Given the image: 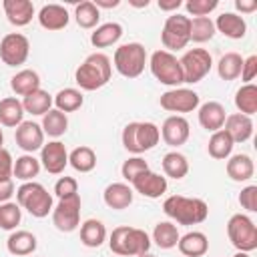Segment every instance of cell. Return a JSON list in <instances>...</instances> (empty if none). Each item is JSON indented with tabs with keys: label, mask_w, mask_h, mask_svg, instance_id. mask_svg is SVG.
<instances>
[{
	"label": "cell",
	"mask_w": 257,
	"mask_h": 257,
	"mask_svg": "<svg viewBox=\"0 0 257 257\" xmlns=\"http://www.w3.org/2000/svg\"><path fill=\"white\" fill-rule=\"evenodd\" d=\"M110 74H112L110 58L102 52H92L74 70V80L80 86V90H98L104 84H108Z\"/></svg>",
	"instance_id": "1"
},
{
	"label": "cell",
	"mask_w": 257,
	"mask_h": 257,
	"mask_svg": "<svg viewBox=\"0 0 257 257\" xmlns=\"http://www.w3.org/2000/svg\"><path fill=\"white\" fill-rule=\"evenodd\" d=\"M163 211L179 225H199L209 217V205L197 197L171 195L163 203Z\"/></svg>",
	"instance_id": "2"
},
{
	"label": "cell",
	"mask_w": 257,
	"mask_h": 257,
	"mask_svg": "<svg viewBox=\"0 0 257 257\" xmlns=\"http://www.w3.org/2000/svg\"><path fill=\"white\" fill-rule=\"evenodd\" d=\"M108 247L114 255L137 257V255L147 253L151 249V237L143 229L120 225V227L112 229V233L108 237Z\"/></svg>",
	"instance_id": "3"
},
{
	"label": "cell",
	"mask_w": 257,
	"mask_h": 257,
	"mask_svg": "<svg viewBox=\"0 0 257 257\" xmlns=\"http://www.w3.org/2000/svg\"><path fill=\"white\" fill-rule=\"evenodd\" d=\"M120 141H122V147L133 153V155H141V153H147L151 149H155L161 141V131L155 122H128L124 128H122V135H120Z\"/></svg>",
	"instance_id": "4"
},
{
	"label": "cell",
	"mask_w": 257,
	"mask_h": 257,
	"mask_svg": "<svg viewBox=\"0 0 257 257\" xmlns=\"http://www.w3.org/2000/svg\"><path fill=\"white\" fill-rule=\"evenodd\" d=\"M16 203L20 205V209H26L32 217L42 219L48 213H52L54 203H52V195L46 191L44 185L36 183V181H28L22 183L16 189Z\"/></svg>",
	"instance_id": "5"
},
{
	"label": "cell",
	"mask_w": 257,
	"mask_h": 257,
	"mask_svg": "<svg viewBox=\"0 0 257 257\" xmlns=\"http://www.w3.org/2000/svg\"><path fill=\"white\" fill-rule=\"evenodd\" d=\"M114 68L118 70V74H122L124 78H137L143 74L145 64H147V50L141 42H126L120 44L114 50L112 56Z\"/></svg>",
	"instance_id": "6"
},
{
	"label": "cell",
	"mask_w": 257,
	"mask_h": 257,
	"mask_svg": "<svg viewBox=\"0 0 257 257\" xmlns=\"http://www.w3.org/2000/svg\"><path fill=\"white\" fill-rule=\"evenodd\" d=\"M227 235L231 245L241 253H251L257 249V227L253 219L243 213L231 215L227 221Z\"/></svg>",
	"instance_id": "7"
},
{
	"label": "cell",
	"mask_w": 257,
	"mask_h": 257,
	"mask_svg": "<svg viewBox=\"0 0 257 257\" xmlns=\"http://www.w3.org/2000/svg\"><path fill=\"white\" fill-rule=\"evenodd\" d=\"M149 68L153 76L165 86L179 88V84H183V70L179 64V58L169 50H155L151 54Z\"/></svg>",
	"instance_id": "8"
},
{
	"label": "cell",
	"mask_w": 257,
	"mask_h": 257,
	"mask_svg": "<svg viewBox=\"0 0 257 257\" xmlns=\"http://www.w3.org/2000/svg\"><path fill=\"white\" fill-rule=\"evenodd\" d=\"M189 30H191V18L185 14H171L167 16L163 30H161V42L165 50H181L189 44Z\"/></svg>",
	"instance_id": "9"
},
{
	"label": "cell",
	"mask_w": 257,
	"mask_h": 257,
	"mask_svg": "<svg viewBox=\"0 0 257 257\" xmlns=\"http://www.w3.org/2000/svg\"><path fill=\"white\" fill-rule=\"evenodd\" d=\"M179 64L183 70V82L195 84V82H201L209 74L213 66V58L209 50L205 48H191L179 58Z\"/></svg>",
	"instance_id": "10"
},
{
	"label": "cell",
	"mask_w": 257,
	"mask_h": 257,
	"mask_svg": "<svg viewBox=\"0 0 257 257\" xmlns=\"http://www.w3.org/2000/svg\"><path fill=\"white\" fill-rule=\"evenodd\" d=\"M52 223L62 233H72L80 225V195L60 199L52 209Z\"/></svg>",
	"instance_id": "11"
},
{
	"label": "cell",
	"mask_w": 257,
	"mask_h": 257,
	"mask_svg": "<svg viewBox=\"0 0 257 257\" xmlns=\"http://www.w3.org/2000/svg\"><path fill=\"white\" fill-rule=\"evenodd\" d=\"M30 42L20 32H10L0 40V58L6 66H20L28 60Z\"/></svg>",
	"instance_id": "12"
},
{
	"label": "cell",
	"mask_w": 257,
	"mask_h": 257,
	"mask_svg": "<svg viewBox=\"0 0 257 257\" xmlns=\"http://www.w3.org/2000/svg\"><path fill=\"white\" fill-rule=\"evenodd\" d=\"M161 106L169 112H193L195 108H199V94L191 88H171L167 92L161 94Z\"/></svg>",
	"instance_id": "13"
},
{
	"label": "cell",
	"mask_w": 257,
	"mask_h": 257,
	"mask_svg": "<svg viewBox=\"0 0 257 257\" xmlns=\"http://www.w3.org/2000/svg\"><path fill=\"white\" fill-rule=\"evenodd\" d=\"M66 165H68V151H66L64 143L50 141V143L42 145V149H40V167H44L46 173L60 175V173H64Z\"/></svg>",
	"instance_id": "14"
},
{
	"label": "cell",
	"mask_w": 257,
	"mask_h": 257,
	"mask_svg": "<svg viewBox=\"0 0 257 257\" xmlns=\"http://www.w3.org/2000/svg\"><path fill=\"white\" fill-rule=\"evenodd\" d=\"M14 141L16 145L26 153V155H32L34 151L42 149L44 145V131L38 122L34 120H22L18 126H16V133H14Z\"/></svg>",
	"instance_id": "15"
},
{
	"label": "cell",
	"mask_w": 257,
	"mask_h": 257,
	"mask_svg": "<svg viewBox=\"0 0 257 257\" xmlns=\"http://www.w3.org/2000/svg\"><path fill=\"white\" fill-rule=\"evenodd\" d=\"M161 131V137L163 141L169 145V147H181L189 141V135H191V128H189V120L181 114H171L165 118L163 126L159 128Z\"/></svg>",
	"instance_id": "16"
},
{
	"label": "cell",
	"mask_w": 257,
	"mask_h": 257,
	"mask_svg": "<svg viewBox=\"0 0 257 257\" xmlns=\"http://www.w3.org/2000/svg\"><path fill=\"white\" fill-rule=\"evenodd\" d=\"M133 189L149 199H159L167 193V177H161L159 173H153L151 169L141 173L137 179H133Z\"/></svg>",
	"instance_id": "17"
},
{
	"label": "cell",
	"mask_w": 257,
	"mask_h": 257,
	"mask_svg": "<svg viewBox=\"0 0 257 257\" xmlns=\"http://www.w3.org/2000/svg\"><path fill=\"white\" fill-rule=\"evenodd\" d=\"M225 118H227V110L217 100H209L199 106V124L205 131H211V133L221 131L225 124Z\"/></svg>",
	"instance_id": "18"
},
{
	"label": "cell",
	"mask_w": 257,
	"mask_h": 257,
	"mask_svg": "<svg viewBox=\"0 0 257 257\" xmlns=\"http://www.w3.org/2000/svg\"><path fill=\"white\" fill-rule=\"evenodd\" d=\"M70 16H68V10L60 4H44L38 12V22L44 30H50V32H56V30H62L66 28Z\"/></svg>",
	"instance_id": "19"
},
{
	"label": "cell",
	"mask_w": 257,
	"mask_h": 257,
	"mask_svg": "<svg viewBox=\"0 0 257 257\" xmlns=\"http://www.w3.org/2000/svg\"><path fill=\"white\" fill-rule=\"evenodd\" d=\"M223 126H225L223 131L231 137L233 143H245L253 137V120H251V116H245L241 112L227 114Z\"/></svg>",
	"instance_id": "20"
},
{
	"label": "cell",
	"mask_w": 257,
	"mask_h": 257,
	"mask_svg": "<svg viewBox=\"0 0 257 257\" xmlns=\"http://www.w3.org/2000/svg\"><path fill=\"white\" fill-rule=\"evenodd\" d=\"M213 22H215V30L231 40H239L247 32V22L243 20V16H239L235 12H223Z\"/></svg>",
	"instance_id": "21"
},
{
	"label": "cell",
	"mask_w": 257,
	"mask_h": 257,
	"mask_svg": "<svg viewBox=\"0 0 257 257\" xmlns=\"http://www.w3.org/2000/svg\"><path fill=\"white\" fill-rule=\"evenodd\" d=\"M2 8L8 22L14 26H26L34 16V4L30 0H4Z\"/></svg>",
	"instance_id": "22"
},
{
	"label": "cell",
	"mask_w": 257,
	"mask_h": 257,
	"mask_svg": "<svg viewBox=\"0 0 257 257\" xmlns=\"http://www.w3.org/2000/svg\"><path fill=\"white\" fill-rule=\"evenodd\" d=\"M38 247V241H36V235L30 233V231H12L10 237L6 239V249L10 255H16V257H26V255H32Z\"/></svg>",
	"instance_id": "23"
},
{
	"label": "cell",
	"mask_w": 257,
	"mask_h": 257,
	"mask_svg": "<svg viewBox=\"0 0 257 257\" xmlns=\"http://www.w3.org/2000/svg\"><path fill=\"white\" fill-rule=\"evenodd\" d=\"M177 247L185 257H203L209 251V239L201 231H189L183 237H179Z\"/></svg>",
	"instance_id": "24"
},
{
	"label": "cell",
	"mask_w": 257,
	"mask_h": 257,
	"mask_svg": "<svg viewBox=\"0 0 257 257\" xmlns=\"http://www.w3.org/2000/svg\"><path fill=\"white\" fill-rule=\"evenodd\" d=\"M102 199H104L106 207L122 211L133 203V189L126 183H110V185H106Z\"/></svg>",
	"instance_id": "25"
},
{
	"label": "cell",
	"mask_w": 257,
	"mask_h": 257,
	"mask_svg": "<svg viewBox=\"0 0 257 257\" xmlns=\"http://www.w3.org/2000/svg\"><path fill=\"white\" fill-rule=\"evenodd\" d=\"M225 169H227V175L231 177V181H235V183H245L255 173V165H253V159L249 155H233V157H229Z\"/></svg>",
	"instance_id": "26"
},
{
	"label": "cell",
	"mask_w": 257,
	"mask_h": 257,
	"mask_svg": "<svg viewBox=\"0 0 257 257\" xmlns=\"http://www.w3.org/2000/svg\"><path fill=\"white\" fill-rule=\"evenodd\" d=\"M120 36H122V26L118 22H104L92 30L90 44L94 48H106V46L116 44L120 40Z\"/></svg>",
	"instance_id": "27"
},
{
	"label": "cell",
	"mask_w": 257,
	"mask_h": 257,
	"mask_svg": "<svg viewBox=\"0 0 257 257\" xmlns=\"http://www.w3.org/2000/svg\"><path fill=\"white\" fill-rule=\"evenodd\" d=\"M10 88L18 96H28L30 92L40 88V76L32 68H22L10 78Z\"/></svg>",
	"instance_id": "28"
},
{
	"label": "cell",
	"mask_w": 257,
	"mask_h": 257,
	"mask_svg": "<svg viewBox=\"0 0 257 257\" xmlns=\"http://www.w3.org/2000/svg\"><path fill=\"white\" fill-rule=\"evenodd\" d=\"M24 120L22 100L16 96H6L0 100V126H18Z\"/></svg>",
	"instance_id": "29"
},
{
	"label": "cell",
	"mask_w": 257,
	"mask_h": 257,
	"mask_svg": "<svg viewBox=\"0 0 257 257\" xmlns=\"http://www.w3.org/2000/svg\"><path fill=\"white\" fill-rule=\"evenodd\" d=\"M80 241L84 247H100L106 241V227L98 219H86L80 225Z\"/></svg>",
	"instance_id": "30"
},
{
	"label": "cell",
	"mask_w": 257,
	"mask_h": 257,
	"mask_svg": "<svg viewBox=\"0 0 257 257\" xmlns=\"http://www.w3.org/2000/svg\"><path fill=\"white\" fill-rule=\"evenodd\" d=\"M179 237H181L179 235V229L171 221H161L153 229V241L161 249H173V247H177Z\"/></svg>",
	"instance_id": "31"
},
{
	"label": "cell",
	"mask_w": 257,
	"mask_h": 257,
	"mask_svg": "<svg viewBox=\"0 0 257 257\" xmlns=\"http://www.w3.org/2000/svg\"><path fill=\"white\" fill-rule=\"evenodd\" d=\"M243 56L239 52H225L217 62V74L223 80H235L241 76Z\"/></svg>",
	"instance_id": "32"
},
{
	"label": "cell",
	"mask_w": 257,
	"mask_h": 257,
	"mask_svg": "<svg viewBox=\"0 0 257 257\" xmlns=\"http://www.w3.org/2000/svg\"><path fill=\"white\" fill-rule=\"evenodd\" d=\"M22 106H24V112H30V114H36V116H44L50 108H52V96L44 90V88H38L34 92H30L28 96L22 98Z\"/></svg>",
	"instance_id": "33"
},
{
	"label": "cell",
	"mask_w": 257,
	"mask_h": 257,
	"mask_svg": "<svg viewBox=\"0 0 257 257\" xmlns=\"http://www.w3.org/2000/svg\"><path fill=\"white\" fill-rule=\"evenodd\" d=\"M40 126L44 131V135H48L52 139H58L68 131V116L64 112H60L58 108H50L42 116V124Z\"/></svg>",
	"instance_id": "34"
},
{
	"label": "cell",
	"mask_w": 257,
	"mask_h": 257,
	"mask_svg": "<svg viewBox=\"0 0 257 257\" xmlns=\"http://www.w3.org/2000/svg\"><path fill=\"white\" fill-rule=\"evenodd\" d=\"M233 147H235V143H233L231 137L221 128V131H215V133L211 135L209 145H207V151H209V155H211L213 159H217V161H225V159L231 157Z\"/></svg>",
	"instance_id": "35"
},
{
	"label": "cell",
	"mask_w": 257,
	"mask_h": 257,
	"mask_svg": "<svg viewBox=\"0 0 257 257\" xmlns=\"http://www.w3.org/2000/svg\"><path fill=\"white\" fill-rule=\"evenodd\" d=\"M68 165L78 173H90L96 167V155L90 147L80 145L72 149V153H68Z\"/></svg>",
	"instance_id": "36"
},
{
	"label": "cell",
	"mask_w": 257,
	"mask_h": 257,
	"mask_svg": "<svg viewBox=\"0 0 257 257\" xmlns=\"http://www.w3.org/2000/svg\"><path fill=\"white\" fill-rule=\"evenodd\" d=\"M235 106L245 116H251V114L257 112V86L253 82L243 84L235 92Z\"/></svg>",
	"instance_id": "37"
},
{
	"label": "cell",
	"mask_w": 257,
	"mask_h": 257,
	"mask_svg": "<svg viewBox=\"0 0 257 257\" xmlns=\"http://www.w3.org/2000/svg\"><path fill=\"white\" fill-rule=\"evenodd\" d=\"M52 102L56 104V108L60 110V112H74V110H78L80 106H82V102H84V96H82V92L78 90V88H62V90H58L56 92V96L52 98Z\"/></svg>",
	"instance_id": "38"
},
{
	"label": "cell",
	"mask_w": 257,
	"mask_h": 257,
	"mask_svg": "<svg viewBox=\"0 0 257 257\" xmlns=\"http://www.w3.org/2000/svg\"><path fill=\"white\" fill-rule=\"evenodd\" d=\"M163 171H165L167 177L179 181V179L187 177V173H189V161L179 151H171V153H167L163 157Z\"/></svg>",
	"instance_id": "39"
},
{
	"label": "cell",
	"mask_w": 257,
	"mask_h": 257,
	"mask_svg": "<svg viewBox=\"0 0 257 257\" xmlns=\"http://www.w3.org/2000/svg\"><path fill=\"white\" fill-rule=\"evenodd\" d=\"M40 173V161L34 159V155H22L14 161V171L12 177H16L22 183L34 181V177H38Z\"/></svg>",
	"instance_id": "40"
},
{
	"label": "cell",
	"mask_w": 257,
	"mask_h": 257,
	"mask_svg": "<svg viewBox=\"0 0 257 257\" xmlns=\"http://www.w3.org/2000/svg\"><path fill=\"white\" fill-rule=\"evenodd\" d=\"M74 20L80 28H96L98 26V20H100V10L94 6V2L90 0H84L80 4H76L74 8Z\"/></svg>",
	"instance_id": "41"
},
{
	"label": "cell",
	"mask_w": 257,
	"mask_h": 257,
	"mask_svg": "<svg viewBox=\"0 0 257 257\" xmlns=\"http://www.w3.org/2000/svg\"><path fill=\"white\" fill-rule=\"evenodd\" d=\"M215 22L209 16L201 18H191V30H189V40L193 42H209L215 36Z\"/></svg>",
	"instance_id": "42"
},
{
	"label": "cell",
	"mask_w": 257,
	"mask_h": 257,
	"mask_svg": "<svg viewBox=\"0 0 257 257\" xmlns=\"http://www.w3.org/2000/svg\"><path fill=\"white\" fill-rule=\"evenodd\" d=\"M22 219V209L18 203H0V229L4 231H14L20 225Z\"/></svg>",
	"instance_id": "43"
},
{
	"label": "cell",
	"mask_w": 257,
	"mask_h": 257,
	"mask_svg": "<svg viewBox=\"0 0 257 257\" xmlns=\"http://www.w3.org/2000/svg\"><path fill=\"white\" fill-rule=\"evenodd\" d=\"M145 171H149V163H147L143 157H139V155L128 157V159L122 163V167H120L122 179L128 181V183H133V179H137V177H139L141 173H145Z\"/></svg>",
	"instance_id": "44"
},
{
	"label": "cell",
	"mask_w": 257,
	"mask_h": 257,
	"mask_svg": "<svg viewBox=\"0 0 257 257\" xmlns=\"http://www.w3.org/2000/svg\"><path fill=\"white\" fill-rule=\"evenodd\" d=\"M217 6H219V0H187V2H185L187 14L195 16V18L207 16V14L213 12Z\"/></svg>",
	"instance_id": "45"
},
{
	"label": "cell",
	"mask_w": 257,
	"mask_h": 257,
	"mask_svg": "<svg viewBox=\"0 0 257 257\" xmlns=\"http://www.w3.org/2000/svg\"><path fill=\"white\" fill-rule=\"evenodd\" d=\"M54 195L58 199H66V197L78 195V183H76V179L74 177H60L54 183Z\"/></svg>",
	"instance_id": "46"
},
{
	"label": "cell",
	"mask_w": 257,
	"mask_h": 257,
	"mask_svg": "<svg viewBox=\"0 0 257 257\" xmlns=\"http://www.w3.org/2000/svg\"><path fill=\"white\" fill-rule=\"evenodd\" d=\"M239 203L243 209H247L249 213L257 211V185H247L241 189L239 193Z\"/></svg>",
	"instance_id": "47"
},
{
	"label": "cell",
	"mask_w": 257,
	"mask_h": 257,
	"mask_svg": "<svg viewBox=\"0 0 257 257\" xmlns=\"http://www.w3.org/2000/svg\"><path fill=\"white\" fill-rule=\"evenodd\" d=\"M12 171H14V159H12L10 151H6L2 147L0 149V181L12 179Z\"/></svg>",
	"instance_id": "48"
},
{
	"label": "cell",
	"mask_w": 257,
	"mask_h": 257,
	"mask_svg": "<svg viewBox=\"0 0 257 257\" xmlns=\"http://www.w3.org/2000/svg\"><path fill=\"white\" fill-rule=\"evenodd\" d=\"M255 76H257V56H255V54H251V56L243 58L241 78H243V82H245V84H249V82H253V80H255Z\"/></svg>",
	"instance_id": "49"
},
{
	"label": "cell",
	"mask_w": 257,
	"mask_h": 257,
	"mask_svg": "<svg viewBox=\"0 0 257 257\" xmlns=\"http://www.w3.org/2000/svg\"><path fill=\"white\" fill-rule=\"evenodd\" d=\"M14 195V181H0V203H8L10 197Z\"/></svg>",
	"instance_id": "50"
},
{
	"label": "cell",
	"mask_w": 257,
	"mask_h": 257,
	"mask_svg": "<svg viewBox=\"0 0 257 257\" xmlns=\"http://www.w3.org/2000/svg\"><path fill=\"white\" fill-rule=\"evenodd\" d=\"M235 8L241 14H249L257 10V0H235Z\"/></svg>",
	"instance_id": "51"
},
{
	"label": "cell",
	"mask_w": 257,
	"mask_h": 257,
	"mask_svg": "<svg viewBox=\"0 0 257 257\" xmlns=\"http://www.w3.org/2000/svg\"><path fill=\"white\" fill-rule=\"evenodd\" d=\"M181 4H183L181 0H159V8L165 12H173V14L181 8Z\"/></svg>",
	"instance_id": "52"
},
{
	"label": "cell",
	"mask_w": 257,
	"mask_h": 257,
	"mask_svg": "<svg viewBox=\"0 0 257 257\" xmlns=\"http://www.w3.org/2000/svg\"><path fill=\"white\" fill-rule=\"evenodd\" d=\"M120 4V0H94V6L100 10V8H116Z\"/></svg>",
	"instance_id": "53"
},
{
	"label": "cell",
	"mask_w": 257,
	"mask_h": 257,
	"mask_svg": "<svg viewBox=\"0 0 257 257\" xmlns=\"http://www.w3.org/2000/svg\"><path fill=\"white\" fill-rule=\"evenodd\" d=\"M131 4L137 6V8H143V6L147 8V6H149V0H131Z\"/></svg>",
	"instance_id": "54"
},
{
	"label": "cell",
	"mask_w": 257,
	"mask_h": 257,
	"mask_svg": "<svg viewBox=\"0 0 257 257\" xmlns=\"http://www.w3.org/2000/svg\"><path fill=\"white\" fill-rule=\"evenodd\" d=\"M231 257H249V253H241V251H237V253L231 255Z\"/></svg>",
	"instance_id": "55"
},
{
	"label": "cell",
	"mask_w": 257,
	"mask_h": 257,
	"mask_svg": "<svg viewBox=\"0 0 257 257\" xmlns=\"http://www.w3.org/2000/svg\"><path fill=\"white\" fill-rule=\"evenodd\" d=\"M137 257H155V255H153V253H149V251H147V253H141V255H137Z\"/></svg>",
	"instance_id": "56"
},
{
	"label": "cell",
	"mask_w": 257,
	"mask_h": 257,
	"mask_svg": "<svg viewBox=\"0 0 257 257\" xmlns=\"http://www.w3.org/2000/svg\"><path fill=\"white\" fill-rule=\"evenodd\" d=\"M2 145H4V133H2V128H0V149H2Z\"/></svg>",
	"instance_id": "57"
}]
</instances>
